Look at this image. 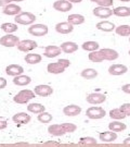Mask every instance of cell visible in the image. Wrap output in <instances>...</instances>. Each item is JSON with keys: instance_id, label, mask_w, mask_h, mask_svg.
<instances>
[{"instance_id": "obj_1", "label": "cell", "mask_w": 130, "mask_h": 147, "mask_svg": "<svg viewBox=\"0 0 130 147\" xmlns=\"http://www.w3.org/2000/svg\"><path fill=\"white\" fill-rule=\"evenodd\" d=\"M118 57H119L118 53L114 49H111V48H103V49H99L95 51H91L88 56L89 60L95 63L102 62L103 60L114 61Z\"/></svg>"}, {"instance_id": "obj_2", "label": "cell", "mask_w": 130, "mask_h": 147, "mask_svg": "<svg viewBox=\"0 0 130 147\" xmlns=\"http://www.w3.org/2000/svg\"><path fill=\"white\" fill-rule=\"evenodd\" d=\"M35 92L29 90V89H23L21 92H19L17 94L13 97V100L16 104H26L29 100H31L33 98H35Z\"/></svg>"}, {"instance_id": "obj_3", "label": "cell", "mask_w": 130, "mask_h": 147, "mask_svg": "<svg viewBox=\"0 0 130 147\" xmlns=\"http://www.w3.org/2000/svg\"><path fill=\"white\" fill-rule=\"evenodd\" d=\"M35 20H36V16L31 12H22L14 18V21L17 24H22V25H31L35 22Z\"/></svg>"}, {"instance_id": "obj_4", "label": "cell", "mask_w": 130, "mask_h": 147, "mask_svg": "<svg viewBox=\"0 0 130 147\" xmlns=\"http://www.w3.org/2000/svg\"><path fill=\"white\" fill-rule=\"evenodd\" d=\"M106 115V112L102 107H90L86 111V116L89 119L92 120H98V119H102Z\"/></svg>"}, {"instance_id": "obj_5", "label": "cell", "mask_w": 130, "mask_h": 147, "mask_svg": "<svg viewBox=\"0 0 130 147\" xmlns=\"http://www.w3.org/2000/svg\"><path fill=\"white\" fill-rule=\"evenodd\" d=\"M48 32H49V28L45 24H34L31 27H28V33L33 36H45L48 34Z\"/></svg>"}, {"instance_id": "obj_6", "label": "cell", "mask_w": 130, "mask_h": 147, "mask_svg": "<svg viewBox=\"0 0 130 147\" xmlns=\"http://www.w3.org/2000/svg\"><path fill=\"white\" fill-rule=\"evenodd\" d=\"M20 42V38L12 34H7L0 38V45L3 47H15Z\"/></svg>"}, {"instance_id": "obj_7", "label": "cell", "mask_w": 130, "mask_h": 147, "mask_svg": "<svg viewBox=\"0 0 130 147\" xmlns=\"http://www.w3.org/2000/svg\"><path fill=\"white\" fill-rule=\"evenodd\" d=\"M38 47L37 42L35 40H31V39H25V40H22V42H19L17 45V49L20 51H23V53H28V51H31L34 49H36Z\"/></svg>"}, {"instance_id": "obj_8", "label": "cell", "mask_w": 130, "mask_h": 147, "mask_svg": "<svg viewBox=\"0 0 130 147\" xmlns=\"http://www.w3.org/2000/svg\"><path fill=\"white\" fill-rule=\"evenodd\" d=\"M93 16H98V18H101V19H107L109 16L113 14V10L109 8V7H102V5H99L97 8H94L93 11H92Z\"/></svg>"}, {"instance_id": "obj_9", "label": "cell", "mask_w": 130, "mask_h": 147, "mask_svg": "<svg viewBox=\"0 0 130 147\" xmlns=\"http://www.w3.org/2000/svg\"><path fill=\"white\" fill-rule=\"evenodd\" d=\"M86 100L91 105H101L106 100V96L101 93H91L86 97Z\"/></svg>"}, {"instance_id": "obj_10", "label": "cell", "mask_w": 130, "mask_h": 147, "mask_svg": "<svg viewBox=\"0 0 130 147\" xmlns=\"http://www.w3.org/2000/svg\"><path fill=\"white\" fill-rule=\"evenodd\" d=\"M53 8H54V10L60 11V12H67V11L72 10L73 5L68 0H57L53 3Z\"/></svg>"}, {"instance_id": "obj_11", "label": "cell", "mask_w": 130, "mask_h": 147, "mask_svg": "<svg viewBox=\"0 0 130 147\" xmlns=\"http://www.w3.org/2000/svg\"><path fill=\"white\" fill-rule=\"evenodd\" d=\"M34 92H35V94L40 97H48L53 94V88L49 85H37Z\"/></svg>"}, {"instance_id": "obj_12", "label": "cell", "mask_w": 130, "mask_h": 147, "mask_svg": "<svg viewBox=\"0 0 130 147\" xmlns=\"http://www.w3.org/2000/svg\"><path fill=\"white\" fill-rule=\"evenodd\" d=\"M55 31L59 34H69L74 31V25L69 22H61L55 25Z\"/></svg>"}, {"instance_id": "obj_13", "label": "cell", "mask_w": 130, "mask_h": 147, "mask_svg": "<svg viewBox=\"0 0 130 147\" xmlns=\"http://www.w3.org/2000/svg\"><path fill=\"white\" fill-rule=\"evenodd\" d=\"M127 71H128V68L125 64H112L109 68V73L111 75H115V76L123 75V74L127 73Z\"/></svg>"}, {"instance_id": "obj_14", "label": "cell", "mask_w": 130, "mask_h": 147, "mask_svg": "<svg viewBox=\"0 0 130 147\" xmlns=\"http://www.w3.org/2000/svg\"><path fill=\"white\" fill-rule=\"evenodd\" d=\"M65 65H63L61 62H53V63H49L47 67V70L49 73L51 74H61L65 71Z\"/></svg>"}, {"instance_id": "obj_15", "label": "cell", "mask_w": 130, "mask_h": 147, "mask_svg": "<svg viewBox=\"0 0 130 147\" xmlns=\"http://www.w3.org/2000/svg\"><path fill=\"white\" fill-rule=\"evenodd\" d=\"M100 141H102L103 143H111V142H114L117 140V134L116 132L114 131H104L101 132L99 135Z\"/></svg>"}, {"instance_id": "obj_16", "label": "cell", "mask_w": 130, "mask_h": 147, "mask_svg": "<svg viewBox=\"0 0 130 147\" xmlns=\"http://www.w3.org/2000/svg\"><path fill=\"white\" fill-rule=\"evenodd\" d=\"M23 72H24V69L19 64H10L5 68V73L9 76H17L23 74Z\"/></svg>"}, {"instance_id": "obj_17", "label": "cell", "mask_w": 130, "mask_h": 147, "mask_svg": "<svg viewBox=\"0 0 130 147\" xmlns=\"http://www.w3.org/2000/svg\"><path fill=\"white\" fill-rule=\"evenodd\" d=\"M80 112H81V108L77 105H68L64 107L63 109V113L67 117H76L80 115Z\"/></svg>"}, {"instance_id": "obj_18", "label": "cell", "mask_w": 130, "mask_h": 147, "mask_svg": "<svg viewBox=\"0 0 130 147\" xmlns=\"http://www.w3.org/2000/svg\"><path fill=\"white\" fill-rule=\"evenodd\" d=\"M21 7L14 3H9L3 7V10L2 12L7 14V16H17L19 13H21Z\"/></svg>"}, {"instance_id": "obj_19", "label": "cell", "mask_w": 130, "mask_h": 147, "mask_svg": "<svg viewBox=\"0 0 130 147\" xmlns=\"http://www.w3.org/2000/svg\"><path fill=\"white\" fill-rule=\"evenodd\" d=\"M48 132L53 136H62L64 134H66L63 124H52L48 127Z\"/></svg>"}, {"instance_id": "obj_20", "label": "cell", "mask_w": 130, "mask_h": 147, "mask_svg": "<svg viewBox=\"0 0 130 147\" xmlns=\"http://www.w3.org/2000/svg\"><path fill=\"white\" fill-rule=\"evenodd\" d=\"M62 51L61 47H57V46H54V45H50V46H47L46 49H45V56L47 58H55L57 57Z\"/></svg>"}, {"instance_id": "obj_21", "label": "cell", "mask_w": 130, "mask_h": 147, "mask_svg": "<svg viewBox=\"0 0 130 147\" xmlns=\"http://www.w3.org/2000/svg\"><path fill=\"white\" fill-rule=\"evenodd\" d=\"M31 116L25 113V112H19V113L14 115L13 118H12V120L14 121L15 123H19V124H26V123H28L31 121Z\"/></svg>"}, {"instance_id": "obj_22", "label": "cell", "mask_w": 130, "mask_h": 147, "mask_svg": "<svg viewBox=\"0 0 130 147\" xmlns=\"http://www.w3.org/2000/svg\"><path fill=\"white\" fill-rule=\"evenodd\" d=\"M60 47H61L63 53H75V51H77L78 50V45L74 42H63Z\"/></svg>"}, {"instance_id": "obj_23", "label": "cell", "mask_w": 130, "mask_h": 147, "mask_svg": "<svg viewBox=\"0 0 130 147\" xmlns=\"http://www.w3.org/2000/svg\"><path fill=\"white\" fill-rule=\"evenodd\" d=\"M97 28L102 32H113L116 28L113 22L109 21H101L97 24Z\"/></svg>"}, {"instance_id": "obj_24", "label": "cell", "mask_w": 130, "mask_h": 147, "mask_svg": "<svg viewBox=\"0 0 130 147\" xmlns=\"http://www.w3.org/2000/svg\"><path fill=\"white\" fill-rule=\"evenodd\" d=\"M31 82V79L27 75H17V76H14L13 79V83L17 86H25V85H28Z\"/></svg>"}, {"instance_id": "obj_25", "label": "cell", "mask_w": 130, "mask_h": 147, "mask_svg": "<svg viewBox=\"0 0 130 147\" xmlns=\"http://www.w3.org/2000/svg\"><path fill=\"white\" fill-rule=\"evenodd\" d=\"M113 14L119 18L130 16V8L129 7H117L113 10Z\"/></svg>"}, {"instance_id": "obj_26", "label": "cell", "mask_w": 130, "mask_h": 147, "mask_svg": "<svg viewBox=\"0 0 130 147\" xmlns=\"http://www.w3.org/2000/svg\"><path fill=\"white\" fill-rule=\"evenodd\" d=\"M41 56L38 53H27L24 60L28 64H37V63L41 62Z\"/></svg>"}, {"instance_id": "obj_27", "label": "cell", "mask_w": 130, "mask_h": 147, "mask_svg": "<svg viewBox=\"0 0 130 147\" xmlns=\"http://www.w3.org/2000/svg\"><path fill=\"white\" fill-rule=\"evenodd\" d=\"M127 125L125 123H121L120 121H113L111 122L109 124V129L111 131H114V132H121V131H125Z\"/></svg>"}, {"instance_id": "obj_28", "label": "cell", "mask_w": 130, "mask_h": 147, "mask_svg": "<svg viewBox=\"0 0 130 147\" xmlns=\"http://www.w3.org/2000/svg\"><path fill=\"white\" fill-rule=\"evenodd\" d=\"M27 110L31 113H40L42 111H46V107L38 102H33L27 106Z\"/></svg>"}, {"instance_id": "obj_29", "label": "cell", "mask_w": 130, "mask_h": 147, "mask_svg": "<svg viewBox=\"0 0 130 147\" xmlns=\"http://www.w3.org/2000/svg\"><path fill=\"white\" fill-rule=\"evenodd\" d=\"M98 71L97 70H94V69H85V70H83L81 71V73H80V75L83 76V79H87V80H93L95 79L97 76H98Z\"/></svg>"}, {"instance_id": "obj_30", "label": "cell", "mask_w": 130, "mask_h": 147, "mask_svg": "<svg viewBox=\"0 0 130 147\" xmlns=\"http://www.w3.org/2000/svg\"><path fill=\"white\" fill-rule=\"evenodd\" d=\"M67 21L73 25H80L85 22V16L81 14H71L68 16Z\"/></svg>"}, {"instance_id": "obj_31", "label": "cell", "mask_w": 130, "mask_h": 147, "mask_svg": "<svg viewBox=\"0 0 130 147\" xmlns=\"http://www.w3.org/2000/svg\"><path fill=\"white\" fill-rule=\"evenodd\" d=\"M83 50H86V51H95V50H99L100 48V45L99 42H92V40H89V42H85L83 44Z\"/></svg>"}, {"instance_id": "obj_32", "label": "cell", "mask_w": 130, "mask_h": 147, "mask_svg": "<svg viewBox=\"0 0 130 147\" xmlns=\"http://www.w3.org/2000/svg\"><path fill=\"white\" fill-rule=\"evenodd\" d=\"M109 117L113 120H123L127 116L120 110V108H117V109H112V110L109 111Z\"/></svg>"}, {"instance_id": "obj_33", "label": "cell", "mask_w": 130, "mask_h": 147, "mask_svg": "<svg viewBox=\"0 0 130 147\" xmlns=\"http://www.w3.org/2000/svg\"><path fill=\"white\" fill-rule=\"evenodd\" d=\"M115 32L117 35L121 37L130 36V26L129 25H119L115 28Z\"/></svg>"}, {"instance_id": "obj_34", "label": "cell", "mask_w": 130, "mask_h": 147, "mask_svg": "<svg viewBox=\"0 0 130 147\" xmlns=\"http://www.w3.org/2000/svg\"><path fill=\"white\" fill-rule=\"evenodd\" d=\"M78 144H79V145H86V146H94V145L98 144V142H97V140H95L94 137L85 136V137H81V138L79 140Z\"/></svg>"}, {"instance_id": "obj_35", "label": "cell", "mask_w": 130, "mask_h": 147, "mask_svg": "<svg viewBox=\"0 0 130 147\" xmlns=\"http://www.w3.org/2000/svg\"><path fill=\"white\" fill-rule=\"evenodd\" d=\"M17 25L14 23H3L1 25V30L3 32H5L7 34H11V33H14L17 31Z\"/></svg>"}, {"instance_id": "obj_36", "label": "cell", "mask_w": 130, "mask_h": 147, "mask_svg": "<svg viewBox=\"0 0 130 147\" xmlns=\"http://www.w3.org/2000/svg\"><path fill=\"white\" fill-rule=\"evenodd\" d=\"M38 121L41 123H49L52 121V116L49 112L42 111L40 113H38Z\"/></svg>"}, {"instance_id": "obj_37", "label": "cell", "mask_w": 130, "mask_h": 147, "mask_svg": "<svg viewBox=\"0 0 130 147\" xmlns=\"http://www.w3.org/2000/svg\"><path fill=\"white\" fill-rule=\"evenodd\" d=\"M91 2H94L97 5H102V7H111L113 5V0H90Z\"/></svg>"}, {"instance_id": "obj_38", "label": "cell", "mask_w": 130, "mask_h": 147, "mask_svg": "<svg viewBox=\"0 0 130 147\" xmlns=\"http://www.w3.org/2000/svg\"><path fill=\"white\" fill-rule=\"evenodd\" d=\"M62 124L64 126L66 133H73V132H75L77 130V126L75 125L74 123H62Z\"/></svg>"}, {"instance_id": "obj_39", "label": "cell", "mask_w": 130, "mask_h": 147, "mask_svg": "<svg viewBox=\"0 0 130 147\" xmlns=\"http://www.w3.org/2000/svg\"><path fill=\"white\" fill-rule=\"evenodd\" d=\"M120 110L123 111L127 117H130V102H126L119 107Z\"/></svg>"}, {"instance_id": "obj_40", "label": "cell", "mask_w": 130, "mask_h": 147, "mask_svg": "<svg viewBox=\"0 0 130 147\" xmlns=\"http://www.w3.org/2000/svg\"><path fill=\"white\" fill-rule=\"evenodd\" d=\"M12 1H17V2H21L23 0H0V7H5V5L11 3Z\"/></svg>"}, {"instance_id": "obj_41", "label": "cell", "mask_w": 130, "mask_h": 147, "mask_svg": "<svg viewBox=\"0 0 130 147\" xmlns=\"http://www.w3.org/2000/svg\"><path fill=\"white\" fill-rule=\"evenodd\" d=\"M121 90L125 93V94L130 95V84H125L121 86Z\"/></svg>"}, {"instance_id": "obj_42", "label": "cell", "mask_w": 130, "mask_h": 147, "mask_svg": "<svg viewBox=\"0 0 130 147\" xmlns=\"http://www.w3.org/2000/svg\"><path fill=\"white\" fill-rule=\"evenodd\" d=\"M5 86H7V80L3 78H0V89L5 88Z\"/></svg>"}, {"instance_id": "obj_43", "label": "cell", "mask_w": 130, "mask_h": 147, "mask_svg": "<svg viewBox=\"0 0 130 147\" xmlns=\"http://www.w3.org/2000/svg\"><path fill=\"white\" fill-rule=\"evenodd\" d=\"M7 126H8V123H7V121L0 120V130H5Z\"/></svg>"}, {"instance_id": "obj_44", "label": "cell", "mask_w": 130, "mask_h": 147, "mask_svg": "<svg viewBox=\"0 0 130 147\" xmlns=\"http://www.w3.org/2000/svg\"><path fill=\"white\" fill-rule=\"evenodd\" d=\"M45 145H46V146H59V145H60V144H59V143H57V142H47V143H45Z\"/></svg>"}, {"instance_id": "obj_45", "label": "cell", "mask_w": 130, "mask_h": 147, "mask_svg": "<svg viewBox=\"0 0 130 147\" xmlns=\"http://www.w3.org/2000/svg\"><path fill=\"white\" fill-rule=\"evenodd\" d=\"M123 145H124V146H130V137H127V138L124 140Z\"/></svg>"}, {"instance_id": "obj_46", "label": "cell", "mask_w": 130, "mask_h": 147, "mask_svg": "<svg viewBox=\"0 0 130 147\" xmlns=\"http://www.w3.org/2000/svg\"><path fill=\"white\" fill-rule=\"evenodd\" d=\"M68 1H71L72 3H79V2H81L83 0H68Z\"/></svg>"}, {"instance_id": "obj_47", "label": "cell", "mask_w": 130, "mask_h": 147, "mask_svg": "<svg viewBox=\"0 0 130 147\" xmlns=\"http://www.w3.org/2000/svg\"><path fill=\"white\" fill-rule=\"evenodd\" d=\"M119 1H123V2H130V0H119Z\"/></svg>"}, {"instance_id": "obj_48", "label": "cell", "mask_w": 130, "mask_h": 147, "mask_svg": "<svg viewBox=\"0 0 130 147\" xmlns=\"http://www.w3.org/2000/svg\"><path fill=\"white\" fill-rule=\"evenodd\" d=\"M128 53H129V56H130V50H129V51H128Z\"/></svg>"}, {"instance_id": "obj_49", "label": "cell", "mask_w": 130, "mask_h": 147, "mask_svg": "<svg viewBox=\"0 0 130 147\" xmlns=\"http://www.w3.org/2000/svg\"><path fill=\"white\" fill-rule=\"evenodd\" d=\"M129 44H130V37H129Z\"/></svg>"}]
</instances>
